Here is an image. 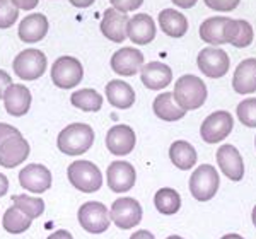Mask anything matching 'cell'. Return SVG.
Returning <instances> with one entry per match:
<instances>
[{
  "mask_svg": "<svg viewBox=\"0 0 256 239\" xmlns=\"http://www.w3.org/2000/svg\"><path fill=\"white\" fill-rule=\"evenodd\" d=\"M94 144V130L88 123H70L58 134L56 147L67 156L86 154Z\"/></svg>",
  "mask_w": 256,
  "mask_h": 239,
  "instance_id": "obj_1",
  "label": "cell"
},
{
  "mask_svg": "<svg viewBox=\"0 0 256 239\" xmlns=\"http://www.w3.org/2000/svg\"><path fill=\"white\" fill-rule=\"evenodd\" d=\"M172 98H174V102L181 110H198L207 101V86H205V82L202 79H198L196 76L186 74V76L180 77L174 84Z\"/></svg>",
  "mask_w": 256,
  "mask_h": 239,
  "instance_id": "obj_2",
  "label": "cell"
},
{
  "mask_svg": "<svg viewBox=\"0 0 256 239\" xmlns=\"http://www.w3.org/2000/svg\"><path fill=\"white\" fill-rule=\"evenodd\" d=\"M68 181L82 193H94L102 186L101 170L90 160H74L67 170Z\"/></svg>",
  "mask_w": 256,
  "mask_h": 239,
  "instance_id": "obj_3",
  "label": "cell"
},
{
  "mask_svg": "<svg viewBox=\"0 0 256 239\" xmlns=\"http://www.w3.org/2000/svg\"><path fill=\"white\" fill-rule=\"evenodd\" d=\"M238 34V20L229 19L224 16H216V18H208L202 22L200 26V38L205 43H210L214 46L226 43H232Z\"/></svg>",
  "mask_w": 256,
  "mask_h": 239,
  "instance_id": "obj_4",
  "label": "cell"
},
{
  "mask_svg": "<svg viewBox=\"0 0 256 239\" xmlns=\"http://www.w3.org/2000/svg\"><path fill=\"white\" fill-rule=\"evenodd\" d=\"M218 186H220V178L218 172L210 164H202L192 172L190 178V192L193 198L198 202H208L217 195Z\"/></svg>",
  "mask_w": 256,
  "mask_h": 239,
  "instance_id": "obj_5",
  "label": "cell"
},
{
  "mask_svg": "<svg viewBox=\"0 0 256 239\" xmlns=\"http://www.w3.org/2000/svg\"><path fill=\"white\" fill-rule=\"evenodd\" d=\"M46 65H48L46 55L43 52L36 50V48L19 52L18 56L12 62L14 74L22 80H36L40 77H43Z\"/></svg>",
  "mask_w": 256,
  "mask_h": 239,
  "instance_id": "obj_6",
  "label": "cell"
},
{
  "mask_svg": "<svg viewBox=\"0 0 256 239\" xmlns=\"http://www.w3.org/2000/svg\"><path fill=\"white\" fill-rule=\"evenodd\" d=\"M77 219L82 229L90 234H102L110 229V210L101 202H86L77 212Z\"/></svg>",
  "mask_w": 256,
  "mask_h": 239,
  "instance_id": "obj_7",
  "label": "cell"
},
{
  "mask_svg": "<svg viewBox=\"0 0 256 239\" xmlns=\"http://www.w3.org/2000/svg\"><path fill=\"white\" fill-rule=\"evenodd\" d=\"M84 79V68L76 56H60L52 65V80L58 89H74Z\"/></svg>",
  "mask_w": 256,
  "mask_h": 239,
  "instance_id": "obj_8",
  "label": "cell"
},
{
  "mask_svg": "<svg viewBox=\"0 0 256 239\" xmlns=\"http://www.w3.org/2000/svg\"><path fill=\"white\" fill-rule=\"evenodd\" d=\"M110 217L118 229H134L142 222V207L135 198L123 196L111 204Z\"/></svg>",
  "mask_w": 256,
  "mask_h": 239,
  "instance_id": "obj_9",
  "label": "cell"
},
{
  "mask_svg": "<svg viewBox=\"0 0 256 239\" xmlns=\"http://www.w3.org/2000/svg\"><path fill=\"white\" fill-rule=\"evenodd\" d=\"M234 128V120L229 111H216L204 120L200 135L207 144H218L229 137Z\"/></svg>",
  "mask_w": 256,
  "mask_h": 239,
  "instance_id": "obj_10",
  "label": "cell"
},
{
  "mask_svg": "<svg viewBox=\"0 0 256 239\" xmlns=\"http://www.w3.org/2000/svg\"><path fill=\"white\" fill-rule=\"evenodd\" d=\"M196 65L200 68V72L204 74L208 79H218V77H224L229 72V55L220 50V48H204L198 53Z\"/></svg>",
  "mask_w": 256,
  "mask_h": 239,
  "instance_id": "obj_11",
  "label": "cell"
},
{
  "mask_svg": "<svg viewBox=\"0 0 256 239\" xmlns=\"http://www.w3.org/2000/svg\"><path fill=\"white\" fill-rule=\"evenodd\" d=\"M106 181H108L111 192L125 193L135 186L137 172H135V168L126 160H113L106 170Z\"/></svg>",
  "mask_w": 256,
  "mask_h": 239,
  "instance_id": "obj_12",
  "label": "cell"
},
{
  "mask_svg": "<svg viewBox=\"0 0 256 239\" xmlns=\"http://www.w3.org/2000/svg\"><path fill=\"white\" fill-rule=\"evenodd\" d=\"M19 183L31 193H44L52 188V172L43 164H28L19 172Z\"/></svg>",
  "mask_w": 256,
  "mask_h": 239,
  "instance_id": "obj_13",
  "label": "cell"
},
{
  "mask_svg": "<svg viewBox=\"0 0 256 239\" xmlns=\"http://www.w3.org/2000/svg\"><path fill=\"white\" fill-rule=\"evenodd\" d=\"M30 144L22 137V134L9 137L0 146V166L12 170V168L22 164L30 156Z\"/></svg>",
  "mask_w": 256,
  "mask_h": 239,
  "instance_id": "obj_14",
  "label": "cell"
},
{
  "mask_svg": "<svg viewBox=\"0 0 256 239\" xmlns=\"http://www.w3.org/2000/svg\"><path fill=\"white\" fill-rule=\"evenodd\" d=\"M111 68L114 74L123 77H132L142 68L144 65V53L138 52L137 48L125 46L122 50H116L111 56L110 62Z\"/></svg>",
  "mask_w": 256,
  "mask_h": 239,
  "instance_id": "obj_15",
  "label": "cell"
},
{
  "mask_svg": "<svg viewBox=\"0 0 256 239\" xmlns=\"http://www.w3.org/2000/svg\"><path fill=\"white\" fill-rule=\"evenodd\" d=\"M137 135L132 126L114 125L106 134V147L113 156H128L135 149Z\"/></svg>",
  "mask_w": 256,
  "mask_h": 239,
  "instance_id": "obj_16",
  "label": "cell"
},
{
  "mask_svg": "<svg viewBox=\"0 0 256 239\" xmlns=\"http://www.w3.org/2000/svg\"><path fill=\"white\" fill-rule=\"evenodd\" d=\"M216 158L222 174H226L229 180L241 181L244 178V162H242L241 154H239V150L234 146L226 144V146L218 147Z\"/></svg>",
  "mask_w": 256,
  "mask_h": 239,
  "instance_id": "obj_17",
  "label": "cell"
},
{
  "mask_svg": "<svg viewBox=\"0 0 256 239\" xmlns=\"http://www.w3.org/2000/svg\"><path fill=\"white\" fill-rule=\"evenodd\" d=\"M4 106L10 116L20 118L31 108V90L22 84H10L4 92Z\"/></svg>",
  "mask_w": 256,
  "mask_h": 239,
  "instance_id": "obj_18",
  "label": "cell"
},
{
  "mask_svg": "<svg viewBox=\"0 0 256 239\" xmlns=\"http://www.w3.org/2000/svg\"><path fill=\"white\" fill-rule=\"evenodd\" d=\"M128 16L114 9H106L101 19V32L104 38H108L113 43H123L126 40V24Z\"/></svg>",
  "mask_w": 256,
  "mask_h": 239,
  "instance_id": "obj_19",
  "label": "cell"
},
{
  "mask_svg": "<svg viewBox=\"0 0 256 239\" xmlns=\"http://www.w3.org/2000/svg\"><path fill=\"white\" fill-rule=\"evenodd\" d=\"M140 79L142 84L150 90H162L168 88L172 80V70L166 64L160 62H150L142 65L140 68Z\"/></svg>",
  "mask_w": 256,
  "mask_h": 239,
  "instance_id": "obj_20",
  "label": "cell"
},
{
  "mask_svg": "<svg viewBox=\"0 0 256 239\" xmlns=\"http://www.w3.org/2000/svg\"><path fill=\"white\" fill-rule=\"evenodd\" d=\"M126 38H130L135 44H148L156 38V24L148 14H135L128 19Z\"/></svg>",
  "mask_w": 256,
  "mask_h": 239,
  "instance_id": "obj_21",
  "label": "cell"
},
{
  "mask_svg": "<svg viewBox=\"0 0 256 239\" xmlns=\"http://www.w3.org/2000/svg\"><path fill=\"white\" fill-rule=\"evenodd\" d=\"M48 32V19L44 14L34 12V14L26 16L19 24L18 34L20 41L24 43H38L46 36Z\"/></svg>",
  "mask_w": 256,
  "mask_h": 239,
  "instance_id": "obj_22",
  "label": "cell"
},
{
  "mask_svg": "<svg viewBox=\"0 0 256 239\" xmlns=\"http://www.w3.org/2000/svg\"><path fill=\"white\" fill-rule=\"evenodd\" d=\"M232 89L238 94L256 92V58H246L238 65L232 76Z\"/></svg>",
  "mask_w": 256,
  "mask_h": 239,
  "instance_id": "obj_23",
  "label": "cell"
},
{
  "mask_svg": "<svg viewBox=\"0 0 256 239\" xmlns=\"http://www.w3.org/2000/svg\"><path fill=\"white\" fill-rule=\"evenodd\" d=\"M110 104L118 110H128L135 104V90L125 80H110L104 88Z\"/></svg>",
  "mask_w": 256,
  "mask_h": 239,
  "instance_id": "obj_24",
  "label": "cell"
},
{
  "mask_svg": "<svg viewBox=\"0 0 256 239\" xmlns=\"http://www.w3.org/2000/svg\"><path fill=\"white\" fill-rule=\"evenodd\" d=\"M159 26L169 38H183L188 31V19L174 9H164L159 12Z\"/></svg>",
  "mask_w": 256,
  "mask_h": 239,
  "instance_id": "obj_25",
  "label": "cell"
},
{
  "mask_svg": "<svg viewBox=\"0 0 256 239\" xmlns=\"http://www.w3.org/2000/svg\"><path fill=\"white\" fill-rule=\"evenodd\" d=\"M169 159H171V162L174 164L178 170L188 171L196 164L198 156L195 147L190 142H186V140H176L169 147Z\"/></svg>",
  "mask_w": 256,
  "mask_h": 239,
  "instance_id": "obj_26",
  "label": "cell"
},
{
  "mask_svg": "<svg viewBox=\"0 0 256 239\" xmlns=\"http://www.w3.org/2000/svg\"><path fill=\"white\" fill-rule=\"evenodd\" d=\"M152 110H154L156 116L164 122H178V120H183L186 114V111L181 110L174 102L172 92H160L152 102Z\"/></svg>",
  "mask_w": 256,
  "mask_h": 239,
  "instance_id": "obj_27",
  "label": "cell"
},
{
  "mask_svg": "<svg viewBox=\"0 0 256 239\" xmlns=\"http://www.w3.org/2000/svg\"><path fill=\"white\" fill-rule=\"evenodd\" d=\"M154 205L164 216H174L181 208V196L174 188H160L154 195Z\"/></svg>",
  "mask_w": 256,
  "mask_h": 239,
  "instance_id": "obj_28",
  "label": "cell"
},
{
  "mask_svg": "<svg viewBox=\"0 0 256 239\" xmlns=\"http://www.w3.org/2000/svg\"><path fill=\"white\" fill-rule=\"evenodd\" d=\"M31 222L32 219H30L26 214H22L18 207H14V205H12L10 208H7L2 217V226L9 234L26 232V230L31 228Z\"/></svg>",
  "mask_w": 256,
  "mask_h": 239,
  "instance_id": "obj_29",
  "label": "cell"
},
{
  "mask_svg": "<svg viewBox=\"0 0 256 239\" xmlns=\"http://www.w3.org/2000/svg\"><path fill=\"white\" fill-rule=\"evenodd\" d=\"M70 102H72L76 108H79L82 111H99L102 106V96L99 92H96L94 89H79L76 92H72L70 96Z\"/></svg>",
  "mask_w": 256,
  "mask_h": 239,
  "instance_id": "obj_30",
  "label": "cell"
},
{
  "mask_svg": "<svg viewBox=\"0 0 256 239\" xmlns=\"http://www.w3.org/2000/svg\"><path fill=\"white\" fill-rule=\"evenodd\" d=\"M12 202H14V207H18L20 212L26 214L30 219H38L44 212V202L41 198H34V196L28 195H14Z\"/></svg>",
  "mask_w": 256,
  "mask_h": 239,
  "instance_id": "obj_31",
  "label": "cell"
},
{
  "mask_svg": "<svg viewBox=\"0 0 256 239\" xmlns=\"http://www.w3.org/2000/svg\"><path fill=\"white\" fill-rule=\"evenodd\" d=\"M236 113L242 125L256 128V98H248V100L239 102Z\"/></svg>",
  "mask_w": 256,
  "mask_h": 239,
  "instance_id": "obj_32",
  "label": "cell"
},
{
  "mask_svg": "<svg viewBox=\"0 0 256 239\" xmlns=\"http://www.w3.org/2000/svg\"><path fill=\"white\" fill-rule=\"evenodd\" d=\"M19 18V9H16L10 0H0V30L14 26Z\"/></svg>",
  "mask_w": 256,
  "mask_h": 239,
  "instance_id": "obj_33",
  "label": "cell"
},
{
  "mask_svg": "<svg viewBox=\"0 0 256 239\" xmlns=\"http://www.w3.org/2000/svg\"><path fill=\"white\" fill-rule=\"evenodd\" d=\"M253 41V28L244 19H238V34L230 44L236 48H246Z\"/></svg>",
  "mask_w": 256,
  "mask_h": 239,
  "instance_id": "obj_34",
  "label": "cell"
},
{
  "mask_svg": "<svg viewBox=\"0 0 256 239\" xmlns=\"http://www.w3.org/2000/svg\"><path fill=\"white\" fill-rule=\"evenodd\" d=\"M204 2L208 9L218 12H230L239 6V0H204Z\"/></svg>",
  "mask_w": 256,
  "mask_h": 239,
  "instance_id": "obj_35",
  "label": "cell"
},
{
  "mask_svg": "<svg viewBox=\"0 0 256 239\" xmlns=\"http://www.w3.org/2000/svg\"><path fill=\"white\" fill-rule=\"evenodd\" d=\"M110 4L113 6L114 10L123 12V14H128L132 10L140 9V6L144 4V0H110Z\"/></svg>",
  "mask_w": 256,
  "mask_h": 239,
  "instance_id": "obj_36",
  "label": "cell"
},
{
  "mask_svg": "<svg viewBox=\"0 0 256 239\" xmlns=\"http://www.w3.org/2000/svg\"><path fill=\"white\" fill-rule=\"evenodd\" d=\"M20 132L18 128H14L9 123H0V146L6 142L9 137H14V135H19Z\"/></svg>",
  "mask_w": 256,
  "mask_h": 239,
  "instance_id": "obj_37",
  "label": "cell"
},
{
  "mask_svg": "<svg viewBox=\"0 0 256 239\" xmlns=\"http://www.w3.org/2000/svg\"><path fill=\"white\" fill-rule=\"evenodd\" d=\"M10 2L19 10H34L38 7L40 0H10Z\"/></svg>",
  "mask_w": 256,
  "mask_h": 239,
  "instance_id": "obj_38",
  "label": "cell"
},
{
  "mask_svg": "<svg viewBox=\"0 0 256 239\" xmlns=\"http://www.w3.org/2000/svg\"><path fill=\"white\" fill-rule=\"evenodd\" d=\"M10 84H12L10 76L6 72V70L0 68V100H2V98H4V92H6V89L9 88Z\"/></svg>",
  "mask_w": 256,
  "mask_h": 239,
  "instance_id": "obj_39",
  "label": "cell"
},
{
  "mask_svg": "<svg viewBox=\"0 0 256 239\" xmlns=\"http://www.w3.org/2000/svg\"><path fill=\"white\" fill-rule=\"evenodd\" d=\"M46 239H74V236L68 232V230L58 229V230H55L53 234H50V236H48Z\"/></svg>",
  "mask_w": 256,
  "mask_h": 239,
  "instance_id": "obj_40",
  "label": "cell"
},
{
  "mask_svg": "<svg viewBox=\"0 0 256 239\" xmlns=\"http://www.w3.org/2000/svg\"><path fill=\"white\" fill-rule=\"evenodd\" d=\"M130 239H156V236L150 232V230L140 229V230H137V232H134V234H132Z\"/></svg>",
  "mask_w": 256,
  "mask_h": 239,
  "instance_id": "obj_41",
  "label": "cell"
},
{
  "mask_svg": "<svg viewBox=\"0 0 256 239\" xmlns=\"http://www.w3.org/2000/svg\"><path fill=\"white\" fill-rule=\"evenodd\" d=\"M68 2L72 4L74 7H77V9H88L96 0H68Z\"/></svg>",
  "mask_w": 256,
  "mask_h": 239,
  "instance_id": "obj_42",
  "label": "cell"
},
{
  "mask_svg": "<svg viewBox=\"0 0 256 239\" xmlns=\"http://www.w3.org/2000/svg\"><path fill=\"white\" fill-rule=\"evenodd\" d=\"M171 2L180 7V9H192L196 4V0H171Z\"/></svg>",
  "mask_w": 256,
  "mask_h": 239,
  "instance_id": "obj_43",
  "label": "cell"
},
{
  "mask_svg": "<svg viewBox=\"0 0 256 239\" xmlns=\"http://www.w3.org/2000/svg\"><path fill=\"white\" fill-rule=\"evenodd\" d=\"M7 190H9V180H7L6 174H2V172H0V196L6 195Z\"/></svg>",
  "mask_w": 256,
  "mask_h": 239,
  "instance_id": "obj_44",
  "label": "cell"
},
{
  "mask_svg": "<svg viewBox=\"0 0 256 239\" xmlns=\"http://www.w3.org/2000/svg\"><path fill=\"white\" fill-rule=\"evenodd\" d=\"M220 239H244V238L239 236V234H226V236L220 238Z\"/></svg>",
  "mask_w": 256,
  "mask_h": 239,
  "instance_id": "obj_45",
  "label": "cell"
},
{
  "mask_svg": "<svg viewBox=\"0 0 256 239\" xmlns=\"http://www.w3.org/2000/svg\"><path fill=\"white\" fill-rule=\"evenodd\" d=\"M251 219H253V224H254V228H256V205H254V208H253V214H251Z\"/></svg>",
  "mask_w": 256,
  "mask_h": 239,
  "instance_id": "obj_46",
  "label": "cell"
},
{
  "mask_svg": "<svg viewBox=\"0 0 256 239\" xmlns=\"http://www.w3.org/2000/svg\"><path fill=\"white\" fill-rule=\"evenodd\" d=\"M166 239H183V238H180V236H169V238H166Z\"/></svg>",
  "mask_w": 256,
  "mask_h": 239,
  "instance_id": "obj_47",
  "label": "cell"
},
{
  "mask_svg": "<svg viewBox=\"0 0 256 239\" xmlns=\"http://www.w3.org/2000/svg\"><path fill=\"white\" fill-rule=\"evenodd\" d=\"M254 147H256V137H254Z\"/></svg>",
  "mask_w": 256,
  "mask_h": 239,
  "instance_id": "obj_48",
  "label": "cell"
}]
</instances>
